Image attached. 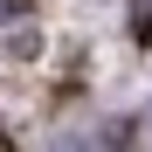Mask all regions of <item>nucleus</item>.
I'll use <instances>...</instances> for the list:
<instances>
[{
    "instance_id": "f257e3e1",
    "label": "nucleus",
    "mask_w": 152,
    "mask_h": 152,
    "mask_svg": "<svg viewBox=\"0 0 152 152\" xmlns=\"http://www.w3.org/2000/svg\"><path fill=\"white\" fill-rule=\"evenodd\" d=\"M48 152H124V132H118V124H97V132H62Z\"/></svg>"
},
{
    "instance_id": "7ed1b4c3",
    "label": "nucleus",
    "mask_w": 152,
    "mask_h": 152,
    "mask_svg": "<svg viewBox=\"0 0 152 152\" xmlns=\"http://www.w3.org/2000/svg\"><path fill=\"white\" fill-rule=\"evenodd\" d=\"M145 138H152V111H145Z\"/></svg>"
},
{
    "instance_id": "f03ea898",
    "label": "nucleus",
    "mask_w": 152,
    "mask_h": 152,
    "mask_svg": "<svg viewBox=\"0 0 152 152\" xmlns=\"http://www.w3.org/2000/svg\"><path fill=\"white\" fill-rule=\"evenodd\" d=\"M124 7H132V35L152 42V0H124Z\"/></svg>"
}]
</instances>
